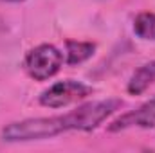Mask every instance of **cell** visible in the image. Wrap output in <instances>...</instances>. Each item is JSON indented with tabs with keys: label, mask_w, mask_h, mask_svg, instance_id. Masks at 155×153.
<instances>
[{
	"label": "cell",
	"mask_w": 155,
	"mask_h": 153,
	"mask_svg": "<svg viewBox=\"0 0 155 153\" xmlns=\"http://www.w3.org/2000/svg\"><path fill=\"white\" fill-rule=\"evenodd\" d=\"M119 106H121V99L90 101L63 115L36 117V119L11 122L2 130V137L7 142H27V141L51 139V137H56L71 130L92 132L107 117L114 114Z\"/></svg>",
	"instance_id": "6da1fadb"
},
{
	"label": "cell",
	"mask_w": 155,
	"mask_h": 153,
	"mask_svg": "<svg viewBox=\"0 0 155 153\" xmlns=\"http://www.w3.org/2000/svg\"><path fill=\"white\" fill-rule=\"evenodd\" d=\"M90 94H92V86L76 79H65L43 90L40 94L38 101L41 106H47V108H61V106H69L72 103L88 97Z\"/></svg>",
	"instance_id": "3957f363"
},
{
	"label": "cell",
	"mask_w": 155,
	"mask_h": 153,
	"mask_svg": "<svg viewBox=\"0 0 155 153\" xmlns=\"http://www.w3.org/2000/svg\"><path fill=\"white\" fill-rule=\"evenodd\" d=\"M134 33L141 40L155 41V13H141L134 20Z\"/></svg>",
	"instance_id": "52a82bcc"
},
{
	"label": "cell",
	"mask_w": 155,
	"mask_h": 153,
	"mask_svg": "<svg viewBox=\"0 0 155 153\" xmlns=\"http://www.w3.org/2000/svg\"><path fill=\"white\" fill-rule=\"evenodd\" d=\"M63 54L51 43H41L38 47L31 49L25 56V70L27 74L36 79V81H45L54 74L63 65Z\"/></svg>",
	"instance_id": "7a4b0ae2"
},
{
	"label": "cell",
	"mask_w": 155,
	"mask_h": 153,
	"mask_svg": "<svg viewBox=\"0 0 155 153\" xmlns=\"http://www.w3.org/2000/svg\"><path fill=\"white\" fill-rule=\"evenodd\" d=\"M153 81H155V60L144 63V65H141V67L132 74L126 90H128V94H132V96H141Z\"/></svg>",
	"instance_id": "5b68a950"
},
{
	"label": "cell",
	"mask_w": 155,
	"mask_h": 153,
	"mask_svg": "<svg viewBox=\"0 0 155 153\" xmlns=\"http://www.w3.org/2000/svg\"><path fill=\"white\" fill-rule=\"evenodd\" d=\"M94 50H96V43H92V41L69 40L65 43V61L69 65H79V63L87 61L88 58H92Z\"/></svg>",
	"instance_id": "8992f818"
},
{
	"label": "cell",
	"mask_w": 155,
	"mask_h": 153,
	"mask_svg": "<svg viewBox=\"0 0 155 153\" xmlns=\"http://www.w3.org/2000/svg\"><path fill=\"white\" fill-rule=\"evenodd\" d=\"M5 2H24V0H5Z\"/></svg>",
	"instance_id": "ba28073f"
},
{
	"label": "cell",
	"mask_w": 155,
	"mask_h": 153,
	"mask_svg": "<svg viewBox=\"0 0 155 153\" xmlns=\"http://www.w3.org/2000/svg\"><path fill=\"white\" fill-rule=\"evenodd\" d=\"M155 126V97L141 105L137 110L126 112L108 124V132H121L128 128H153Z\"/></svg>",
	"instance_id": "277c9868"
}]
</instances>
